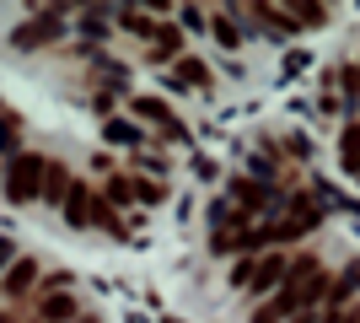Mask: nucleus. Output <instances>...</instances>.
<instances>
[{
    "label": "nucleus",
    "mask_w": 360,
    "mask_h": 323,
    "mask_svg": "<svg viewBox=\"0 0 360 323\" xmlns=\"http://www.w3.org/2000/svg\"><path fill=\"white\" fill-rule=\"evenodd\" d=\"M44 172H49V156H38V151H16L11 162H6V178H0L6 200H11V205L44 200Z\"/></svg>",
    "instance_id": "1"
},
{
    "label": "nucleus",
    "mask_w": 360,
    "mask_h": 323,
    "mask_svg": "<svg viewBox=\"0 0 360 323\" xmlns=\"http://www.w3.org/2000/svg\"><path fill=\"white\" fill-rule=\"evenodd\" d=\"M65 27V11H44V16H27L22 27L11 32V49H49L54 38H60Z\"/></svg>",
    "instance_id": "2"
},
{
    "label": "nucleus",
    "mask_w": 360,
    "mask_h": 323,
    "mask_svg": "<svg viewBox=\"0 0 360 323\" xmlns=\"http://www.w3.org/2000/svg\"><path fill=\"white\" fill-rule=\"evenodd\" d=\"M285 275H290L285 253H258V259H253V280H248V286H253V296H264V291H280Z\"/></svg>",
    "instance_id": "3"
},
{
    "label": "nucleus",
    "mask_w": 360,
    "mask_h": 323,
    "mask_svg": "<svg viewBox=\"0 0 360 323\" xmlns=\"http://www.w3.org/2000/svg\"><path fill=\"white\" fill-rule=\"evenodd\" d=\"M135 113H140V119H150V124H156V129H162V135L183 140V124L172 119V108H167L162 97H135Z\"/></svg>",
    "instance_id": "4"
},
{
    "label": "nucleus",
    "mask_w": 360,
    "mask_h": 323,
    "mask_svg": "<svg viewBox=\"0 0 360 323\" xmlns=\"http://www.w3.org/2000/svg\"><path fill=\"white\" fill-rule=\"evenodd\" d=\"M150 60H172V65L183 60V27H178V22H162V27H156V38H150Z\"/></svg>",
    "instance_id": "5"
},
{
    "label": "nucleus",
    "mask_w": 360,
    "mask_h": 323,
    "mask_svg": "<svg viewBox=\"0 0 360 323\" xmlns=\"http://www.w3.org/2000/svg\"><path fill=\"white\" fill-rule=\"evenodd\" d=\"M70 172H65L60 167V162H49V172H44V205H65V200H70Z\"/></svg>",
    "instance_id": "6"
},
{
    "label": "nucleus",
    "mask_w": 360,
    "mask_h": 323,
    "mask_svg": "<svg viewBox=\"0 0 360 323\" xmlns=\"http://www.w3.org/2000/svg\"><path fill=\"white\" fill-rule=\"evenodd\" d=\"M75 308H81V302H75L70 291H54V296L38 302V318H44V323H65V318H75Z\"/></svg>",
    "instance_id": "7"
},
{
    "label": "nucleus",
    "mask_w": 360,
    "mask_h": 323,
    "mask_svg": "<svg viewBox=\"0 0 360 323\" xmlns=\"http://www.w3.org/2000/svg\"><path fill=\"white\" fill-rule=\"evenodd\" d=\"M172 81H178V87H199V92H205V87H210V65H205V60H188V54H183V60L172 65Z\"/></svg>",
    "instance_id": "8"
},
{
    "label": "nucleus",
    "mask_w": 360,
    "mask_h": 323,
    "mask_svg": "<svg viewBox=\"0 0 360 323\" xmlns=\"http://www.w3.org/2000/svg\"><path fill=\"white\" fill-rule=\"evenodd\" d=\"M32 280H38V264H32V259H16V270L0 280V291H6V296H27Z\"/></svg>",
    "instance_id": "9"
},
{
    "label": "nucleus",
    "mask_w": 360,
    "mask_h": 323,
    "mask_svg": "<svg viewBox=\"0 0 360 323\" xmlns=\"http://www.w3.org/2000/svg\"><path fill=\"white\" fill-rule=\"evenodd\" d=\"M253 22H269V27H280V32H296L301 22H296V11H285V6H253Z\"/></svg>",
    "instance_id": "10"
},
{
    "label": "nucleus",
    "mask_w": 360,
    "mask_h": 323,
    "mask_svg": "<svg viewBox=\"0 0 360 323\" xmlns=\"http://www.w3.org/2000/svg\"><path fill=\"white\" fill-rule=\"evenodd\" d=\"M119 27H129V32H140V38H156V27H162V22H150L146 11H135V6H129V11H119Z\"/></svg>",
    "instance_id": "11"
},
{
    "label": "nucleus",
    "mask_w": 360,
    "mask_h": 323,
    "mask_svg": "<svg viewBox=\"0 0 360 323\" xmlns=\"http://www.w3.org/2000/svg\"><path fill=\"white\" fill-rule=\"evenodd\" d=\"M339 156H345L349 172H360V124H349L345 135H339Z\"/></svg>",
    "instance_id": "12"
},
{
    "label": "nucleus",
    "mask_w": 360,
    "mask_h": 323,
    "mask_svg": "<svg viewBox=\"0 0 360 323\" xmlns=\"http://www.w3.org/2000/svg\"><path fill=\"white\" fill-rule=\"evenodd\" d=\"M103 200H108V205H129V200H135V184H129V178H119V172H108Z\"/></svg>",
    "instance_id": "13"
},
{
    "label": "nucleus",
    "mask_w": 360,
    "mask_h": 323,
    "mask_svg": "<svg viewBox=\"0 0 360 323\" xmlns=\"http://www.w3.org/2000/svg\"><path fill=\"white\" fill-rule=\"evenodd\" d=\"M215 38H221L226 49L242 44V32H237V22H231V11H215Z\"/></svg>",
    "instance_id": "14"
},
{
    "label": "nucleus",
    "mask_w": 360,
    "mask_h": 323,
    "mask_svg": "<svg viewBox=\"0 0 360 323\" xmlns=\"http://www.w3.org/2000/svg\"><path fill=\"white\" fill-rule=\"evenodd\" d=\"M108 140H113V146H140V129H135V124H124V119H113V124H108Z\"/></svg>",
    "instance_id": "15"
},
{
    "label": "nucleus",
    "mask_w": 360,
    "mask_h": 323,
    "mask_svg": "<svg viewBox=\"0 0 360 323\" xmlns=\"http://www.w3.org/2000/svg\"><path fill=\"white\" fill-rule=\"evenodd\" d=\"M296 323H339V308H312V312H301Z\"/></svg>",
    "instance_id": "16"
},
{
    "label": "nucleus",
    "mask_w": 360,
    "mask_h": 323,
    "mask_svg": "<svg viewBox=\"0 0 360 323\" xmlns=\"http://www.w3.org/2000/svg\"><path fill=\"white\" fill-rule=\"evenodd\" d=\"M135 194H140L146 205H162V200H167V189H162V184H135Z\"/></svg>",
    "instance_id": "17"
},
{
    "label": "nucleus",
    "mask_w": 360,
    "mask_h": 323,
    "mask_svg": "<svg viewBox=\"0 0 360 323\" xmlns=\"http://www.w3.org/2000/svg\"><path fill=\"white\" fill-rule=\"evenodd\" d=\"M0 270H16V243L11 237H0Z\"/></svg>",
    "instance_id": "18"
},
{
    "label": "nucleus",
    "mask_w": 360,
    "mask_h": 323,
    "mask_svg": "<svg viewBox=\"0 0 360 323\" xmlns=\"http://www.w3.org/2000/svg\"><path fill=\"white\" fill-rule=\"evenodd\" d=\"M296 22H328V11L323 6H296Z\"/></svg>",
    "instance_id": "19"
},
{
    "label": "nucleus",
    "mask_w": 360,
    "mask_h": 323,
    "mask_svg": "<svg viewBox=\"0 0 360 323\" xmlns=\"http://www.w3.org/2000/svg\"><path fill=\"white\" fill-rule=\"evenodd\" d=\"M339 286H345V291H360V259H355V264H349L345 275H339Z\"/></svg>",
    "instance_id": "20"
},
{
    "label": "nucleus",
    "mask_w": 360,
    "mask_h": 323,
    "mask_svg": "<svg viewBox=\"0 0 360 323\" xmlns=\"http://www.w3.org/2000/svg\"><path fill=\"white\" fill-rule=\"evenodd\" d=\"M248 323H285V318H280V312H274L269 302H264V308H258V312H253V318H248Z\"/></svg>",
    "instance_id": "21"
},
{
    "label": "nucleus",
    "mask_w": 360,
    "mask_h": 323,
    "mask_svg": "<svg viewBox=\"0 0 360 323\" xmlns=\"http://www.w3.org/2000/svg\"><path fill=\"white\" fill-rule=\"evenodd\" d=\"M339 323H360V308H355V312H345V318H339Z\"/></svg>",
    "instance_id": "22"
}]
</instances>
